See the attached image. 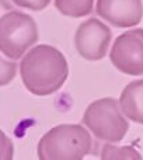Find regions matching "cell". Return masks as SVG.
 Returning a JSON list of instances; mask_svg holds the SVG:
<instances>
[{
  "label": "cell",
  "mask_w": 143,
  "mask_h": 160,
  "mask_svg": "<svg viewBox=\"0 0 143 160\" xmlns=\"http://www.w3.org/2000/svg\"><path fill=\"white\" fill-rule=\"evenodd\" d=\"M20 75L25 88L35 96H49L65 84L69 65L55 47L41 44L31 48L21 59Z\"/></svg>",
  "instance_id": "1"
},
{
  "label": "cell",
  "mask_w": 143,
  "mask_h": 160,
  "mask_svg": "<svg viewBox=\"0 0 143 160\" xmlns=\"http://www.w3.org/2000/svg\"><path fill=\"white\" fill-rule=\"evenodd\" d=\"M37 153L41 160H81L96 153V143L84 125L62 124L39 139Z\"/></svg>",
  "instance_id": "2"
},
{
  "label": "cell",
  "mask_w": 143,
  "mask_h": 160,
  "mask_svg": "<svg viewBox=\"0 0 143 160\" xmlns=\"http://www.w3.org/2000/svg\"><path fill=\"white\" fill-rule=\"evenodd\" d=\"M38 41V25L30 14L16 7L0 14V52L18 61Z\"/></svg>",
  "instance_id": "3"
},
{
  "label": "cell",
  "mask_w": 143,
  "mask_h": 160,
  "mask_svg": "<svg viewBox=\"0 0 143 160\" xmlns=\"http://www.w3.org/2000/svg\"><path fill=\"white\" fill-rule=\"evenodd\" d=\"M83 125L96 139L110 143L121 142L129 129L119 101L112 97H104L91 102L83 114Z\"/></svg>",
  "instance_id": "4"
},
{
  "label": "cell",
  "mask_w": 143,
  "mask_h": 160,
  "mask_svg": "<svg viewBox=\"0 0 143 160\" xmlns=\"http://www.w3.org/2000/svg\"><path fill=\"white\" fill-rule=\"evenodd\" d=\"M112 66L128 76H143V28L122 32L110 52Z\"/></svg>",
  "instance_id": "5"
},
{
  "label": "cell",
  "mask_w": 143,
  "mask_h": 160,
  "mask_svg": "<svg viewBox=\"0 0 143 160\" xmlns=\"http://www.w3.org/2000/svg\"><path fill=\"white\" fill-rule=\"evenodd\" d=\"M112 32L110 27L98 18H88L79 25L74 34V47L86 61H101L105 58L111 44Z\"/></svg>",
  "instance_id": "6"
},
{
  "label": "cell",
  "mask_w": 143,
  "mask_h": 160,
  "mask_svg": "<svg viewBox=\"0 0 143 160\" xmlns=\"http://www.w3.org/2000/svg\"><path fill=\"white\" fill-rule=\"evenodd\" d=\"M96 11L100 18L114 27H135L143 18L142 0H97Z\"/></svg>",
  "instance_id": "7"
},
{
  "label": "cell",
  "mask_w": 143,
  "mask_h": 160,
  "mask_svg": "<svg viewBox=\"0 0 143 160\" xmlns=\"http://www.w3.org/2000/svg\"><path fill=\"white\" fill-rule=\"evenodd\" d=\"M118 101L128 119L143 125V79L128 83Z\"/></svg>",
  "instance_id": "8"
},
{
  "label": "cell",
  "mask_w": 143,
  "mask_h": 160,
  "mask_svg": "<svg viewBox=\"0 0 143 160\" xmlns=\"http://www.w3.org/2000/svg\"><path fill=\"white\" fill-rule=\"evenodd\" d=\"M55 7L66 17L81 18L93 11L94 0H55Z\"/></svg>",
  "instance_id": "9"
},
{
  "label": "cell",
  "mask_w": 143,
  "mask_h": 160,
  "mask_svg": "<svg viewBox=\"0 0 143 160\" xmlns=\"http://www.w3.org/2000/svg\"><path fill=\"white\" fill-rule=\"evenodd\" d=\"M101 159L104 160H115V159H129V160H141L142 156L135 148L132 146H116L114 143L105 142L101 149Z\"/></svg>",
  "instance_id": "10"
},
{
  "label": "cell",
  "mask_w": 143,
  "mask_h": 160,
  "mask_svg": "<svg viewBox=\"0 0 143 160\" xmlns=\"http://www.w3.org/2000/svg\"><path fill=\"white\" fill-rule=\"evenodd\" d=\"M17 73V63L13 59H8L0 52V87L7 86L13 82Z\"/></svg>",
  "instance_id": "11"
},
{
  "label": "cell",
  "mask_w": 143,
  "mask_h": 160,
  "mask_svg": "<svg viewBox=\"0 0 143 160\" xmlns=\"http://www.w3.org/2000/svg\"><path fill=\"white\" fill-rule=\"evenodd\" d=\"M14 156L13 142L0 129V160H11Z\"/></svg>",
  "instance_id": "12"
},
{
  "label": "cell",
  "mask_w": 143,
  "mask_h": 160,
  "mask_svg": "<svg viewBox=\"0 0 143 160\" xmlns=\"http://www.w3.org/2000/svg\"><path fill=\"white\" fill-rule=\"evenodd\" d=\"M11 2L21 8H27V10H32V11H41L49 6L51 0H11Z\"/></svg>",
  "instance_id": "13"
}]
</instances>
